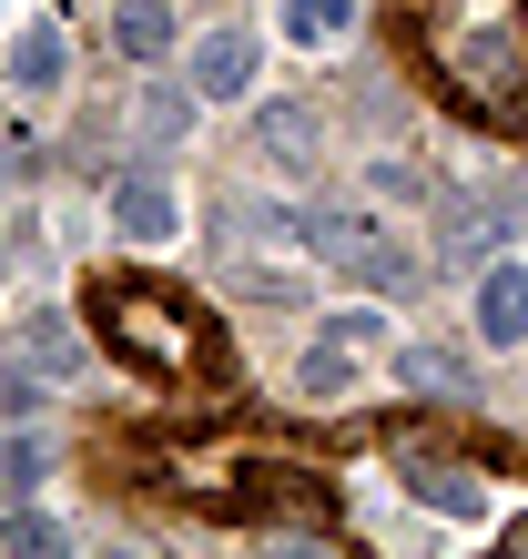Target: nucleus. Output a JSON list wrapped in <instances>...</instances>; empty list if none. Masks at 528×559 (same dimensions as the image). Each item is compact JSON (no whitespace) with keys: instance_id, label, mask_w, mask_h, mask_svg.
<instances>
[{"instance_id":"10","label":"nucleus","mask_w":528,"mask_h":559,"mask_svg":"<svg viewBox=\"0 0 528 559\" xmlns=\"http://www.w3.org/2000/svg\"><path fill=\"white\" fill-rule=\"evenodd\" d=\"M112 51L122 61H163L173 51V11H163V0H122L112 11Z\"/></svg>"},{"instance_id":"7","label":"nucleus","mask_w":528,"mask_h":559,"mask_svg":"<svg viewBox=\"0 0 528 559\" xmlns=\"http://www.w3.org/2000/svg\"><path fill=\"white\" fill-rule=\"evenodd\" d=\"M478 346H528V275L518 265L478 275Z\"/></svg>"},{"instance_id":"5","label":"nucleus","mask_w":528,"mask_h":559,"mask_svg":"<svg viewBox=\"0 0 528 559\" xmlns=\"http://www.w3.org/2000/svg\"><path fill=\"white\" fill-rule=\"evenodd\" d=\"M396 377H407L417 397H437V407H457V397L478 386L468 346H447V336H417V346H396Z\"/></svg>"},{"instance_id":"1","label":"nucleus","mask_w":528,"mask_h":559,"mask_svg":"<svg viewBox=\"0 0 528 559\" xmlns=\"http://www.w3.org/2000/svg\"><path fill=\"white\" fill-rule=\"evenodd\" d=\"M103 336L132 356V367H153V377H183V367H204L214 336H204V316L173 306V295H153V285H103Z\"/></svg>"},{"instance_id":"13","label":"nucleus","mask_w":528,"mask_h":559,"mask_svg":"<svg viewBox=\"0 0 528 559\" xmlns=\"http://www.w3.org/2000/svg\"><path fill=\"white\" fill-rule=\"evenodd\" d=\"M508 235H518V214H488V204H478V214L447 224V254H499Z\"/></svg>"},{"instance_id":"8","label":"nucleus","mask_w":528,"mask_h":559,"mask_svg":"<svg viewBox=\"0 0 528 559\" xmlns=\"http://www.w3.org/2000/svg\"><path fill=\"white\" fill-rule=\"evenodd\" d=\"M61 61H72L61 21H21V41H11V82H21V92H61V82H72Z\"/></svg>"},{"instance_id":"11","label":"nucleus","mask_w":528,"mask_h":559,"mask_svg":"<svg viewBox=\"0 0 528 559\" xmlns=\"http://www.w3.org/2000/svg\"><path fill=\"white\" fill-rule=\"evenodd\" d=\"M41 478H51V448L31 438V417H11V438H0V499H31Z\"/></svg>"},{"instance_id":"12","label":"nucleus","mask_w":528,"mask_h":559,"mask_svg":"<svg viewBox=\"0 0 528 559\" xmlns=\"http://www.w3.org/2000/svg\"><path fill=\"white\" fill-rule=\"evenodd\" d=\"M346 0H285V41H305V51H336L346 41Z\"/></svg>"},{"instance_id":"3","label":"nucleus","mask_w":528,"mask_h":559,"mask_svg":"<svg viewBox=\"0 0 528 559\" xmlns=\"http://www.w3.org/2000/svg\"><path fill=\"white\" fill-rule=\"evenodd\" d=\"M254 153L275 163V174L305 183L315 163H325V112H315V103H264V112H254Z\"/></svg>"},{"instance_id":"18","label":"nucleus","mask_w":528,"mask_h":559,"mask_svg":"<svg viewBox=\"0 0 528 559\" xmlns=\"http://www.w3.org/2000/svg\"><path fill=\"white\" fill-rule=\"evenodd\" d=\"M305 386H315V397H336V386H346V397H356V367H346V356H336V346H315V356H305Z\"/></svg>"},{"instance_id":"9","label":"nucleus","mask_w":528,"mask_h":559,"mask_svg":"<svg viewBox=\"0 0 528 559\" xmlns=\"http://www.w3.org/2000/svg\"><path fill=\"white\" fill-rule=\"evenodd\" d=\"M112 224H122L132 245H163V235H173V193H163L153 174H122L112 183Z\"/></svg>"},{"instance_id":"16","label":"nucleus","mask_w":528,"mask_h":559,"mask_svg":"<svg viewBox=\"0 0 528 559\" xmlns=\"http://www.w3.org/2000/svg\"><path fill=\"white\" fill-rule=\"evenodd\" d=\"M376 336H386L376 306H336V316H325V346H376Z\"/></svg>"},{"instance_id":"4","label":"nucleus","mask_w":528,"mask_h":559,"mask_svg":"<svg viewBox=\"0 0 528 559\" xmlns=\"http://www.w3.org/2000/svg\"><path fill=\"white\" fill-rule=\"evenodd\" d=\"M254 31H204L193 41V103H244L254 92Z\"/></svg>"},{"instance_id":"15","label":"nucleus","mask_w":528,"mask_h":559,"mask_svg":"<svg viewBox=\"0 0 528 559\" xmlns=\"http://www.w3.org/2000/svg\"><path fill=\"white\" fill-rule=\"evenodd\" d=\"M51 397V377H31V367H0V417H41Z\"/></svg>"},{"instance_id":"14","label":"nucleus","mask_w":528,"mask_h":559,"mask_svg":"<svg viewBox=\"0 0 528 559\" xmlns=\"http://www.w3.org/2000/svg\"><path fill=\"white\" fill-rule=\"evenodd\" d=\"M183 122H193V92H173V82H153V92H143V133H153V143H173Z\"/></svg>"},{"instance_id":"2","label":"nucleus","mask_w":528,"mask_h":559,"mask_svg":"<svg viewBox=\"0 0 528 559\" xmlns=\"http://www.w3.org/2000/svg\"><path fill=\"white\" fill-rule=\"evenodd\" d=\"M295 235H305L336 275H356V285H376V295H407L417 285V254L386 235V224L367 214V204H315V214H295Z\"/></svg>"},{"instance_id":"17","label":"nucleus","mask_w":528,"mask_h":559,"mask_svg":"<svg viewBox=\"0 0 528 559\" xmlns=\"http://www.w3.org/2000/svg\"><path fill=\"white\" fill-rule=\"evenodd\" d=\"M0 549H61V530L41 509H11V519H0Z\"/></svg>"},{"instance_id":"6","label":"nucleus","mask_w":528,"mask_h":559,"mask_svg":"<svg viewBox=\"0 0 528 559\" xmlns=\"http://www.w3.org/2000/svg\"><path fill=\"white\" fill-rule=\"evenodd\" d=\"M11 367H31V377H82V336H72V316H51V306H31L21 316V336H11Z\"/></svg>"}]
</instances>
